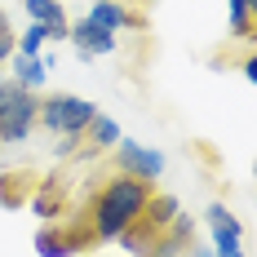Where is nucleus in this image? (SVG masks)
Returning a JSON list of instances; mask_svg holds the SVG:
<instances>
[{
    "instance_id": "f257e3e1",
    "label": "nucleus",
    "mask_w": 257,
    "mask_h": 257,
    "mask_svg": "<svg viewBox=\"0 0 257 257\" xmlns=\"http://www.w3.org/2000/svg\"><path fill=\"white\" fill-rule=\"evenodd\" d=\"M151 182H138V178H124V173H111V178L89 195L84 204V217L80 226L89 235V244H106V239H120V235L142 217V208L151 200Z\"/></svg>"
},
{
    "instance_id": "f03ea898",
    "label": "nucleus",
    "mask_w": 257,
    "mask_h": 257,
    "mask_svg": "<svg viewBox=\"0 0 257 257\" xmlns=\"http://www.w3.org/2000/svg\"><path fill=\"white\" fill-rule=\"evenodd\" d=\"M36 111H40V93L23 89L18 80H0V147L27 142L36 133Z\"/></svg>"
},
{
    "instance_id": "7ed1b4c3",
    "label": "nucleus",
    "mask_w": 257,
    "mask_h": 257,
    "mask_svg": "<svg viewBox=\"0 0 257 257\" xmlns=\"http://www.w3.org/2000/svg\"><path fill=\"white\" fill-rule=\"evenodd\" d=\"M98 115V106L76 98V93H49L40 98V111H36V128L45 133H58V138H80L84 124Z\"/></svg>"
},
{
    "instance_id": "20e7f679",
    "label": "nucleus",
    "mask_w": 257,
    "mask_h": 257,
    "mask_svg": "<svg viewBox=\"0 0 257 257\" xmlns=\"http://www.w3.org/2000/svg\"><path fill=\"white\" fill-rule=\"evenodd\" d=\"M111 169L115 173H124V178H138V182H151L164 173V155L151 151V147H138V142H128V138H120L115 147H111Z\"/></svg>"
},
{
    "instance_id": "39448f33",
    "label": "nucleus",
    "mask_w": 257,
    "mask_h": 257,
    "mask_svg": "<svg viewBox=\"0 0 257 257\" xmlns=\"http://www.w3.org/2000/svg\"><path fill=\"white\" fill-rule=\"evenodd\" d=\"M89 23H98V27H106V31H147V14L142 9H128L124 0H93V9L84 14Z\"/></svg>"
},
{
    "instance_id": "423d86ee",
    "label": "nucleus",
    "mask_w": 257,
    "mask_h": 257,
    "mask_svg": "<svg viewBox=\"0 0 257 257\" xmlns=\"http://www.w3.org/2000/svg\"><path fill=\"white\" fill-rule=\"evenodd\" d=\"M115 142H120V124H115L111 115L98 111V115L84 124V133L76 138V155H80V160H98V155H106Z\"/></svg>"
},
{
    "instance_id": "0eeeda50",
    "label": "nucleus",
    "mask_w": 257,
    "mask_h": 257,
    "mask_svg": "<svg viewBox=\"0 0 257 257\" xmlns=\"http://www.w3.org/2000/svg\"><path fill=\"white\" fill-rule=\"evenodd\" d=\"M67 40L76 45L80 58H106V53H115V31H106V27L89 23V18H80V23H71V31H67Z\"/></svg>"
},
{
    "instance_id": "6e6552de",
    "label": "nucleus",
    "mask_w": 257,
    "mask_h": 257,
    "mask_svg": "<svg viewBox=\"0 0 257 257\" xmlns=\"http://www.w3.org/2000/svg\"><path fill=\"white\" fill-rule=\"evenodd\" d=\"M84 244H89V235H84L80 222H71V226H40V235H36V253L40 257H67L71 248H84Z\"/></svg>"
},
{
    "instance_id": "1a4fd4ad",
    "label": "nucleus",
    "mask_w": 257,
    "mask_h": 257,
    "mask_svg": "<svg viewBox=\"0 0 257 257\" xmlns=\"http://www.w3.org/2000/svg\"><path fill=\"white\" fill-rule=\"evenodd\" d=\"M208 231H213V248H244V226L226 204H208Z\"/></svg>"
},
{
    "instance_id": "9d476101",
    "label": "nucleus",
    "mask_w": 257,
    "mask_h": 257,
    "mask_svg": "<svg viewBox=\"0 0 257 257\" xmlns=\"http://www.w3.org/2000/svg\"><path fill=\"white\" fill-rule=\"evenodd\" d=\"M9 62H14V80L23 84V89H40L45 84V71H53V53H36V58H27V53H9Z\"/></svg>"
},
{
    "instance_id": "9b49d317",
    "label": "nucleus",
    "mask_w": 257,
    "mask_h": 257,
    "mask_svg": "<svg viewBox=\"0 0 257 257\" xmlns=\"http://www.w3.org/2000/svg\"><path fill=\"white\" fill-rule=\"evenodd\" d=\"M23 5H27V14H31V23L49 27V40H67L71 23L62 14V0H23Z\"/></svg>"
},
{
    "instance_id": "f8f14e48",
    "label": "nucleus",
    "mask_w": 257,
    "mask_h": 257,
    "mask_svg": "<svg viewBox=\"0 0 257 257\" xmlns=\"http://www.w3.org/2000/svg\"><path fill=\"white\" fill-rule=\"evenodd\" d=\"M226 9H231V36L253 40V0H226Z\"/></svg>"
},
{
    "instance_id": "ddd939ff",
    "label": "nucleus",
    "mask_w": 257,
    "mask_h": 257,
    "mask_svg": "<svg viewBox=\"0 0 257 257\" xmlns=\"http://www.w3.org/2000/svg\"><path fill=\"white\" fill-rule=\"evenodd\" d=\"M45 40H49V27L31 23V27L23 31V36L14 40V49H18V53H27V58H36V53H45Z\"/></svg>"
},
{
    "instance_id": "4468645a",
    "label": "nucleus",
    "mask_w": 257,
    "mask_h": 257,
    "mask_svg": "<svg viewBox=\"0 0 257 257\" xmlns=\"http://www.w3.org/2000/svg\"><path fill=\"white\" fill-rule=\"evenodd\" d=\"M9 53H14V27H9L5 9H0V67L9 62Z\"/></svg>"
},
{
    "instance_id": "2eb2a0df",
    "label": "nucleus",
    "mask_w": 257,
    "mask_h": 257,
    "mask_svg": "<svg viewBox=\"0 0 257 257\" xmlns=\"http://www.w3.org/2000/svg\"><path fill=\"white\" fill-rule=\"evenodd\" d=\"M244 80H248V84H253V80H257V58H253V53L244 58Z\"/></svg>"
},
{
    "instance_id": "dca6fc26",
    "label": "nucleus",
    "mask_w": 257,
    "mask_h": 257,
    "mask_svg": "<svg viewBox=\"0 0 257 257\" xmlns=\"http://www.w3.org/2000/svg\"><path fill=\"white\" fill-rule=\"evenodd\" d=\"M213 257H244V248H217Z\"/></svg>"
},
{
    "instance_id": "f3484780",
    "label": "nucleus",
    "mask_w": 257,
    "mask_h": 257,
    "mask_svg": "<svg viewBox=\"0 0 257 257\" xmlns=\"http://www.w3.org/2000/svg\"><path fill=\"white\" fill-rule=\"evenodd\" d=\"M191 257H213V253H208V248H195V244H191Z\"/></svg>"
},
{
    "instance_id": "a211bd4d",
    "label": "nucleus",
    "mask_w": 257,
    "mask_h": 257,
    "mask_svg": "<svg viewBox=\"0 0 257 257\" xmlns=\"http://www.w3.org/2000/svg\"><path fill=\"white\" fill-rule=\"evenodd\" d=\"M138 5H147V0H138Z\"/></svg>"
}]
</instances>
